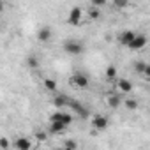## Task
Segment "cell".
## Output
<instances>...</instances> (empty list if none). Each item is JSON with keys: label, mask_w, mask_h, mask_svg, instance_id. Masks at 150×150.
Instances as JSON below:
<instances>
[{"label": "cell", "mask_w": 150, "mask_h": 150, "mask_svg": "<svg viewBox=\"0 0 150 150\" xmlns=\"http://www.w3.org/2000/svg\"><path fill=\"white\" fill-rule=\"evenodd\" d=\"M9 146V141L6 139V138H2V139H0V148H2V150H6Z\"/></svg>", "instance_id": "obj_23"}, {"label": "cell", "mask_w": 150, "mask_h": 150, "mask_svg": "<svg viewBox=\"0 0 150 150\" xmlns=\"http://www.w3.org/2000/svg\"><path fill=\"white\" fill-rule=\"evenodd\" d=\"M90 2H92L94 7H103V6H106L108 0H90Z\"/></svg>", "instance_id": "obj_22"}, {"label": "cell", "mask_w": 150, "mask_h": 150, "mask_svg": "<svg viewBox=\"0 0 150 150\" xmlns=\"http://www.w3.org/2000/svg\"><path fill=\"white\" fill-rule=\"evenodd\" d=\"M143 74H145V76L150 80V64H146V69H145V72H143Z\"/></svg>", "instance_id": "obj_24"}, {"label": "cell", "mask_w": 150, "mask_h": 150, "mask_svg": "<svg viewBox=\"0 0 150 150\" xmlns=\"http://www.w3.org/2000/svg\"><path fill=\"white\" fill-rule=\"evenodd\" d=\"M92 125H94L96 129L103 131V129H106V127H108V118H106L104 115H97V117H94V120H92Z\"/></svg>", "instance_id": "obj_8"}, {"label": "cell", "mask_w": 150, "mask_h": 150, "mask_svg": "<svg viewBox=\"0 0 150 150\" xmlns=\"http://www.w3.org/2000/svg\"><path fill=\"white\" fill-rule=\"evenodd\" d=\"M125 106H127V110H136L138 108V101L136 99H127L125 101Z\"/></svg>", "instance_id": "obj_20"}, {"label": "cell", "mask_w": 150, "mask_h": 150, "mask_svg": "<svg viewBox=\"0 0 150 150\" xmlns=\"http://www.w3.org/2000/svg\"><path fill=\"white\" fill-rule=\"evenodd\" d=\"M118 90H120L122 94H129V92L132 90V83H131L129 80H120V81H118Z\"/></svg>", "instance_id": "obj_10"}, {"label": "cell", "mask_w": 150, "mask_h": 150, "mask_svg": "<svg viewBox=\"0 0 150 150\" xmlns=\"http://www.w3.org/2000/svg\"><path fill=\"white\" fill-rule=\"evenodd\" d=\"M64 146H65V148H78V143L72 141V139H67V141L64 143Z\"/></svg>", "instance_id": "obj_21"}, {"label": "cell", "mask_w": 150, "mask_h": 150, "mask_svg": "<svg viewBox=\"0 0 150 150\" xmlns=\"http://www.w3.org/2000/svg\"><path fill=\"white\" fill-rule=\"evenodd\" d=\"M44 87H46V90H50V92H57V81L51 80V78H44Z\"/></svg>", "instance_id": "obj_14"}, {"label": "cell", "mask_w": 150, "mask_h": 150, "mask_svg": "<svg viewBox=\"0 0 150 150\" xmlns=\"http://www.w3.org/2000/svg\"><path fill=\"white\" fill-rule=\"evenodd\" d=\"M145 69H146V64H145V62H136V64H134V71H136V72H141V74H143Z\"/></svg>", "instance_id": "obj_19"}, {"label": "cell", "mask_w": 150, "mask_h": 150, "mask_svg": "<svg viewBox=\"0 0 150 150\" xmlns=\"http://www.w3.org/2000/svg\"><path fill=\"white\" fill-rule=\"evenodd\" d=\"M71 81L76 87H80V88H87L88 87V78L85 76V74H74V76L71 78Z\"/></svg>", "instance_id": "obj_6"}, {"label": "cell", "mask_w": 150, "mask_h": 150, "mask_svg": "<svg viewBox=\"0 0 150 150\" xmlns=\"http://www.w3.org/2000/svg\"><path fill=\"white\" fill-rule=\"evenodd\" d=\"M62 48L69 55H81L85 51V44L81 41H78V39H65L62 42Z\"/></svg>", "instance_id": "obj_1"}, {"label": "cell", "mask_w": 150, "mask_h": 150, "mask_svg": "<svg viewBox=\"0 0 150 150\" xmlns=\"http://www.w3.org/2000/svg\"><path fill=\"white\" fill-rule=\"evenodd\" d=\"M106 78H108L110 81H113V80L117 78V67H115V65H108V67H106Z\"/></svg>", "instance_id": "obj_13"}, {"label": "cell", "mask_w": 150, "mask_h": 150, "mask_svg": "<svg viewBox=\"0 0 150 150\" xmlns=\"http://www.w3.org/2000/svg\"><path fill=\"white\" fill-rule=\"evenodd\" d=\"M65 124H62V122H57V120H51V125H50V131L53 132V134H58V132H62V131H65Z\"/></svg>", "instance_id": "obj_11"}, {"label": "cell", "mask_w": 150, "mask_h": 150, "mask_svg": "<svg viewBox=\"0 0 150 150\" xmlns=\"http://www.w3.org/2000/svg\"><path fill=\"white\" fill-rule=\"evenodd\" d=\"M50 120H57V122H62V124H65V125H71L72 117H71L69 113H65V111H55Z\"/></svg>", "instance_id": "obj_4"}, {"label": "cell", "mask_w": 150, "mask_h": 150, "mask_svg": "<svg viewBox=\"0 0 150 150\" xmlns=\"http://www.w3.org/2000/svg\"><path fill=\"white\" fill-rule=\"evenodd\" d=\"M67 101H69V99H65L64 96H57V97L53 99V104H55L57 108H64V106L67 104Z\"/></svg>", "instance_id": "obj_16"}, {"label": "cell", "mask_w": 150, "mask_h": 150, "mask_svg": "<svg viewBox=\"0 0 150 150\" xmlns=\"http://www.w3.org/2000/svg\"><path fill=\"white\" fill-rule=\"evenodd\" d=\"M27 65H28L30 69H37V67H39V58H37V57H34V55L27 57Z\"/></svg>", "instance_id": "obj_15"}, {"label": "cell", "mask_w": 150, "mask_h": 150, "mask_svg": "<svg viewBox=\"0 0 150 150\" xmlns=\"http://www.w3.org/2000/svg\"><path fill=\"white\" fill-rule=\"evenodd\" d=\"M13 146L16 148V150H28V148H32V143H30V139L28 138H18L14 143H13Z\"/></svg>", "instance_id": "obj_7"}, {"label": "cell", "mask_w": 150, "mask_h": 150, "mask_svg": "<svg viewBox=\"0 0 150 150\" xmlns=\"http://www.w3.org/2000/svg\"><path fill=\"white\" fill-rule=\"evenodd\" d=\"M146 42H148V39H146V35H145V34H136V37L131 41V44H129L127 48H129V50L138 51V50H143V48L146 46Z\"/></svg>", "instance_id": "obj_3"}, {"label": "cell", "mask_w": 150, "mask_h": 150, "mask_svg": "<svg viewBox=\"0 0 150 150\" xmlns=\"http://www.w3.org/2000/svg\"><path fill=\"white\" fill-rule=\"evenodd\" d=\"M99 9H101V7H94V6H92V9L88 11V14H90L92 20H99V18H101V11H99Z\"/></svg>", "instance_id": "obj_18"}, {"label": "cell", "mask_w": 150, "mask_h": 150, "mask_svg": "<svg viewBox=\"0 0 150 150\" xmlns=\"http://www.w3.org/2000/svg\"><path fill=\"white\" fill-rule=\"evenodd\" d=\"M134 37H136V32H132V30H124V32L118 34V41H120V44H124V46H129Z\"/></svg>", "instance_id": "obj_5"}, {"label": "cell", "mask_w": 150, "mask_h": 150, "mask_svg": "<svg viewBox=\"0 0 150 150\" xmlns=\"http://www.w3.org/2000/svg\"><path fill=\"white\" fill-rule=\"evenodd\" d=\"M127 6H129V0H113V7L118 9V11L120 9H125Z\"/></svg>", "instance_id": "obj_17"}, {"label": "cell", "mask_w": 150, "mask_h": 150, "mask_svg": "<svg viewBox=\"0 0 150 150\" xmlns=\"http://www.w3.org/2000/svg\"><path fill=\"white\" fill-rule=\"evenodd\" d=\"M81 18H83L81 7H72L71 13H69L67 21H69V25H72V27H78V25H81Z\"/></svg>", "instance_id": "obj_2"}, {"label": "cell", "mask_w": 150, "mask_h": 150, "mask_svg": "<svg viewBox=\"0 0 150 150\" xmlns=\"http://www.w3.org/2000/svg\"><path fill=\"white\" fill-rule=\"evenodd\" d=\"M120 103H122V99H120V96H117V94L108 97V104H110V108H113V110H115V108H118V106H120Z\"/></svg>", "instance_id": "obj_12"}, {"label": "cell", "mask_w": 150, "mask_h": 150, "mask_svg": "<svg viewBox=\"0 0 150 150\" xmlns=\"http://www.w3.org/2000/svg\"><path fill=\"white\" fill-rule=\"evenodd\" d=\"M37 39H39L41 42H48V41L51 39V28H50V27H42V28H39V32H37Z\"/></svg>", "instance_id": "obj_9"}]
</instances>
